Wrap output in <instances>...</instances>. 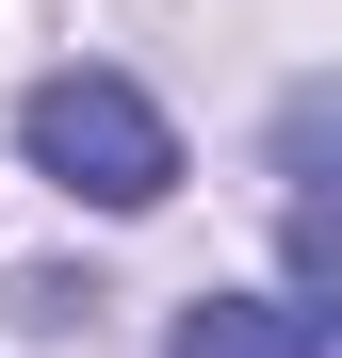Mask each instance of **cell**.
<instances>
[{
    "mask_svg": "<svg viewBox=\"0 0 342 358\" xmlns=\"http://www.w3.org/2000/svg\"><path fill=\"white\" fill-rule=\"evenodd\" d=\"M163 358H326L310 310H277V293H196L180 326H163Z\"/></svg>",
    "mask_w": 342,
    "mask_h": 358,
    "instance_id": "obj_2",
    "label": "cell"
},
{
    "mask_svg": "<svg viewBox=\"0 0 342 358\" xmlns=\"http://www.w3.org/2000/svg\"><path fill=\"white\" fill-rule=\"evenodd\" d=\"M294 277H310V342H342V212H294Z\"/></svg>",
    "mask_w": 342,
    "mask_h": 358,
    "instance_id": "obj_4",
    "label": "cell"
},
{
    "mask_svg": "<svg viewBox=\"0 0 342 358\" xmlns=\"http://www.w3.org/2000/svg\"><path fill=\"white\" fill-rule=\"evenodd\" d=\"M277 179H294V212L342 196V82H294V98H277Z\"/></svg>",
    "mask_w": 342,
    "mask_h": 358,
    "instance_id": "obj_3",
    "label": "cell"
},
{
    "mask_svg": "<svg viewBox=\"0 0 342 358\" xmlns=\"http://www.w3.org/2000/svg\"><path fill=\"white\" fill-rule=\"evenodd\" d=\"M17 147H33V179H66L98 212H163L180 196V131H163V98L114 82V66H49L17 98Z\"/></svg>",
    "mask_w": 342,
    "mask_h": 358,
    "instance_id": "obj_1",
    "label": "cell"
}]
</instances>
